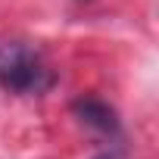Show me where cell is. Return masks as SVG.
<instances>
[{
  "instance_id": "obj_1",
  "label": "cell",
  "mask_w": 159,
  "mask_h": 159,
  "mask_svg": "<svg viewBox=\"0 0 159 159\" xmlns=\"http://www.w3.org/2000/svg\"><path fill=\"white\" fill-rule=\"evenodd\" d=\"M0 84L13 94H41L53 84V75L28 44L13 41L0 47Z\"/></svg>"
},
{
  "instance_id": "obj_2",
  "label": "cell",
  "mask_w": 159,
  "mask_h": 159,
  "mask_svg": "<svg viewBox=\"0 0 159 159\" xmlns=\"http://www.w3.org/2000/svg\"><path fill=\"white\" fill-rule=\"evenodd\" d=\"M75 116L81 119L84 125L97 128L100 134H119V119H116V109L97 97H81V100H75Z\"/></svg>"
},
{
  "instance_id": "obj_3",
  "label": "cell",
  "mask_w": 159,
  "mask_h": 159,
  "mask_svg": "<svg viewBox=\"0 0 159 159\" xmlns=\"http://www.w3.org/2000/svg\"><path fill=\"white\" fill-rule=\"evenodd\" d=\"M100 159H119V156H109V153H106V156H100Z\"/></svg>"
}]
</instances>
